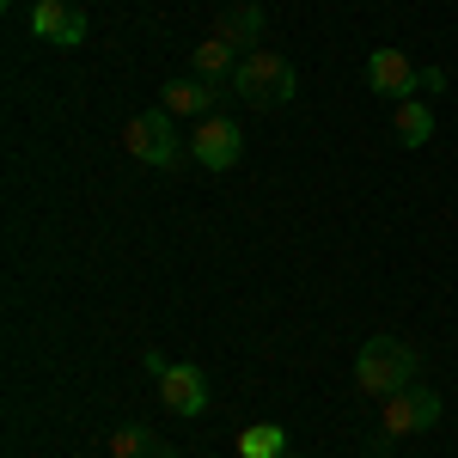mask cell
<instances>
[{
  "label": "cell",
  "mask_w": 458,
  "mask_h": 458,
  "mask_svg": "<svg viewBox=\"0 0 458 458\" xmlns=\"http://www.w3.org/2000/svg\"><path fill=\"white\" fill-rule=\"evenodd\" d=\"M239 153H245V135H239L226 116H202V123H196V135H190V159H196L202 172H233Z\"/></svg>",
  "instance_id": "obj_6"
},
{
  "label": "cell",
  "mask_w": 458,
  "mask_h": 458,
  "mask_svg": "<svg viewBox=\"0 0 458 458\" xmlns=\"http://www.w3.org/2000/svg\"><path fill=\"white\" fill-rule=\"evenodd\" d=\"M239 453L245 458H282L287 453V428H276V422L245 428V434H239Z\"/></svg>",
  "instance_id": "obj_14"
},
{
  "label": "cell",
  "mask_w": 458,
  "mask_h": 458,
  "mask_svg": "<svg viewBox=\"0 0 458 458\" xmlns=\"http://www.w3.org/2000/svg\"><path fill=\"white\" fill-rule=\"evenodd\" d=\"M391 135H397V147H428L434 141V110H428V98H403Z\"/></svg>",
  "instance_id": "obj_13"
},
{
  "label": "cell",
  "mask_w": 458,
  "mask_h": 458,
  "mask_svg": "<svg viewBox=\"0 0 458 458\" xmlns=\"http://www.w3.org/2000/svg\"><path fill=\"white\" fill-rule=\"evenodd\" d=\"M214 37H226L239 55H250V49H257V37H263V6H257V0H239L233 13H220Z\"/></svg>",
  "instance_id": "obj_11"
},
{
  "label": "cell",
  "mask_w": 458,
  "mask_h": 458,
  "mask_svg": "<svg viewBox=\"0 0 458 458\" xmlns=\"http://www.w3.org/2000/svg\"><path fill=\"white\" fill-rule=\"evenodd\" d=\"M123 147L153 165V172H172L177 159H183V135H177V116L172 110H141V116H129V129H123Z\"/></svg>",
  "instance_id": "obj_4"
},
{
  "label": "cell",
  "mask_w": 458,
  "mask_h": 458,
  "mask_svg": "<svg viewBox=\"0 0 458 458\" xmlns=\"http://www.w3.org/2000/svg\"><path fill=\"white\" fill-rule=\"evenodd\" d=\"M282 458H293V453H282Z\"/></svg>",
  "instance_id": "obj_17"
},
{
  "label": "cell",
  "mask_w": 458,
  "mask_h": 458,
  "mask_svg": "<svg viewBox=\"0 0 458 458\" xmlns=\"http://www.w3.org/2000/svg\"><path fill=\"white\" fill-rule=\"evenodd\" d=\"M190 73H196V80H208V86H226V92H233L239 49H233L226 37H202V43H196V55H190Z\"/></svg>",
  "instance_id": "obj_10"
},
{
  "label": "cell",
  "mask_w": 458,
  "mask_h": 458,
  "mask_svg": "<svg viewBox=\"0 0 458 458\" xmlns=\"http://www.w3.org/2000/svg\"><path fill=\"white\" fill-rule=\"evenodd\" d=\"M422 92H428V98H434V92H446V73H440V68H422Z\"/></svg>",
  "instance_id": "obj_16"
},
{
  "label": "cell",
  "mask_w": 458,
  "mask_h": 458,
  "mask_svg": "<svg viewBox=\"0 0 458 458\" xmlns=\"http://www.w3.org/2000/svg\"><path fill=\"white\" fill-rule=\"evenodd\" d=\"M367 86H373V98L403 105V98H422V68L403 49H373L367 55Z\"/></svg>",
  "instance_id": "obj_5"
},
{
  "label": "cell",
  "mask_w": 458,
  "mask_h": 458,
  "mask_svg": "<svg viewBox=\"0 0 458 458\" xmlns=\"http://www.w3.org/2000/svg\"><path fill=\"white\" fill-rule=\"evenodd\" d=\"M110 458H177L165 440H153V428H141V422H123V428H110Z\"/></svg>",
  "instance_id": "obj_12"
},
{
  "label": "cell",
  "mask_w": 458,
  "mask_h": 458,
  "mask_svg": "<svg viewBox=\"0 0 458 458\" xmlns=\"http://www.w3.org/2000/svg\"><path fill=\"white\" fill-rule=\"evenodd\" d=\"M25 25H31V37H43V43L73 49V43H86V6H73V0H37L31 13H25Z\"/></svg>",
  "instance_id": "obj_7"
},
{
  "label": "cell",
  "mask_w": 458,
  "mask_h": 458,
  "mask_svg": "<svg viewBox=\"0 0 458 458\" xmlns=\"http://www.w3.org/2000/svg\"><path fill=\"white\" fill-rule=\"evenodd\" d=\"M233 92H239L245 105H257V110L287 105V98L300 92V86H293V62H287V55H276V49H250V55H239Z\"/></svg>",
  "instance_id": "obj_2"
},
{
  "label": "cell",
  "mask_w": 458,
  "mask_h": 458,
  "mask_svg": "<svg viewBox=\"0 0 458 458\" xmlns=\"http://www.w3.org/2000/svg\"><path fill=\"white\" fill-rule=\"evenodd\" d=\"M141 367H147V373H153V379H165V367H172V360H165V354H159V349H147V354H141Z\"/></svg>",
  "instance_id": "obj_15"
},
{
  "label": "cell",
  "mask_w": 458,
  "mask_h": 458,
  "mask_svg": "<svg viewBox=\"0 0 458 458\" xmlns=\"http://www.w3.org/2000/svg\"><path fill=\"white\" fill-rule=\"evenodd\" d=\"M416 349L403 343V336H373L367 349L354 354V386H360V397H391V391L416 386Z\"/></svg>",
  "instance_id": "obj_1"
},
{
  "label": "cell",
  "mask_w": 458,
  "mask_h": 458,
  "mask_svg": "<svg viewBox=\"0 0 458 458\" xmlns=\"http://www.w3.org/2000/svg\"><path fill=\"white\" fill-rule=\"evenodd\" d=\"M159 403H165L172 416H202V410H208V379H202V367H165Z\"/></svg>",
  "instance_id": "obj_8"
},
{
  "label": "cell",
  "mask_w": 458,
  "mask_h": 458,
  "mask_svg": "<svg viewBox=\"0 0 458 458\" xmlns=\"http://www.w3.org/2000/svg\"><path fill=\"white\" fill-rule=\"evenodd\" d=\"M220 98H226V86H208V80H196V73H190V80L177 73V80L159 86V110H172V116H208Z\"/></svg>",
  "instance_id": "obj_9"
},
{
  "label": "cell",
  "mask_w": 458,
  "mask_h": 458,
  "mask_svg": "<svg viewBox=\"0 0 458 458\" xmlns=\"http://www.w3.org/2000/svg\"><path fill=\"white\" fill-rule=\"evenodd\" d=\"M440 391L434 386H403L379 397V428H373V446H391V440H410V434H422V428L440 422Z\"/></svg>",
  "instance_id": "obj_3"
}]
</instances>
